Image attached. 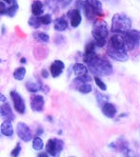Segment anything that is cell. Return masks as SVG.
I'll list each match as a JSON object with an SVG mask.
<instances>
[{"instance_id":"cell-10","label":"cell","mask_w":140,"mask_h":157,"mask_svg":"<svg viewBox=\"0 0 140 157\" xmlns=\"http://www.w3.org/2000/svg\"><path fill=\"white\" fill-rule=\"evenodd\" d=\"M15 131H16V134H17L18 138H19L21 141L28 143L33 140V136L32 131H31L30 127L26 123H24V122L17 123Z\"/></svg>"},{"instance_id":"cell-32","label":"cell","mask_w":140,"mask_h":157,"mask_svg":"<svg viewBox=\"0 0 140 157\" xmlns=\"http://www.w3.org/2000/svg\"><path fill=\"white\" fill-rule=\"evenodd\" d=\"M72 1L73 0H59V3L63 8H65V7H68Z\"/></svg>"},{"instance_id":"cell-12","label":"cell","mask_w":140,"mask_h":157,"mask_svg":"<svg viewBox=\"0 0 140 157\" xmlns=\"http://www.w3.org/2000/svg\"><path fill=\"white\" fill-rule=\"evenodd\" d=\"M96 45L95 40L89 41L86 46H85V51H84L83 53V61L85 64H89L90 62H91L95 57H97L98 55L95 52L96 49Z\"/></svg>"},{"instance_id":"cell-34","label":"cell","mask_w":140,"mask_h":157,"mask_svg":"<svg viewBox=\"0 0 140 157\" xmlns=\"http://www.w3.org/2000/svg\"><path fill=\"white\" fill-rule=\"evenodd\" d=\"M37 156L38 157H47V156H49V153L47 151H41L40 153L37 154Z\"/></svg>"},{"instance_id":"cell-20","label":"cell","mask_w":140,"mask_h":157,"mask_svg":"<svg viewBox=\"0 0 140 157\" xmlns=\"http://www.w3.org/2000/svg\"><path fill=\"white\" fill-rule=\"evenodd\" d=\"M68 28V19L66 16H59L53 21V29L57 33L65 32Z\"/></svg>"},{"instance_id":"cell-5","label":"cell","mask_w":140,"mask_h":157,"mask_svg":"<svg viewBox=\"0 0 140 157\" xmlns=\"http://www.w3.org/2000/svg\"><path fill=\"white\" fill-rule=\"evenodd\" d=\"M82 11L89 21L95 22L96 17H102L104 15L103 5L100 0H85V5Z\"/></svg>"},{"instance_id":"cell-14","label":"cell","mask_w":140,"mask_h":157,"mask_svg":"<svg viewBox=\"0 0 140 157\" xmlns=\"http://www.w3.org/2000/svg\"><path fill=\"white\" fill-rule=\"evenodd\" d=\"M30 105L33 112L34 113H42L45 108V98L40 95L34 94L31 96Z\"/></svg>"},{"instance_id":"cell-22","label":"cell","mask_w":140,"mask_h":157,"mask_svg":"<svg viewBox=\"0 0 140 157\" xmlns=\"http://www.w3.org/2000/svg\"><path fill=\"white\" fill-rule=\"evenodd\" d=\"M72 71L74 75L76 77H84V76H87L88 75V71L89 69L88 67L83 63H74L73 66H72Z\"/></svg>"},{"instance_id":"cell-9","label":"cell","mask_w":140,"mask_h":157,"mask_svg":"<svg viewBox=\"0 0 140 157\" xmlns=\"http://www.w3.org/2000/svg\"><path fill=\"white\" fill-rule=\"evenodd\" d=\"M64 141L59 139V138H52L47 141V144L45 146L46 151L49 153L51 156H59L60 153L64 150Z\"/></svg>"},{"instance_id":"cell-28","label":"cell","mask_w":140,"mask_h":157,"mask_svg":"<svg viewBox=\"0 0 140 157\" xmlns=\"http://www.w3.org/2000/svg\"><path fill=\"white\" fill-rule=\"evenodd\" d=\"M40 18V22L42 25L44 26H48V25H51L52 23V17L50 13H46V14H43L41 16H39Z\"/></svg>"},{"instance_id":"cell-4","label":"cell","mask_w":140,"mask_h":157,"mask_svg":"<svg viewBox=\"0 0 140 157\" xmlns=\"http://www.w3.org/2000/svg\"><path fill=\"white\" fill-rule=\"evenodd\" d=\"M132 27L133 21L126 13H117L111 17V32L113 33L124 34L132 29Z\"/></svg>"},{"instance_id":"cell-18","label":"cell","mask_w":140,"mask_h":157,"mask_svg":"<svg viewBox=\"0 0 140 157\" xmlns=\"http://www.w3.org/2000/svg\"><path fill=\"white\" fill-rule=\"evenodd\" d=\"M26 89L27 90L31 92V94H36L39 90H43L44 89V85L43 83L41 82L40 79L37 80H33V79H30L26 82Z\"/></svg>"},{"instance_id":"cell-15","label":"cell","mask_w":140,"mask_h":157,"mask_svg":"<svg viewBox=\"0 0 140 157\" xmlns=\"http://www.w3.org/2000/svg\"><path fill=\"white\" fill-rule=\"evenodd\" d=\"M109 147L116 151H119L120 153H123L124 155H127V156L130 155V150L129 147V144L127 143V141L124 138H119L115 142L111 143Z\"/></svg>"},{"instance_id":"cell-6","label":"cell","mask_w":140,"mask_h":157,"mask_svg":"<svg viewBox=\"0 0 140 157\" xmlns=\"http://www.w3.org/2000/svg\"><path fill=\"white\" fill-rule=\"evenodd\" d=\"M125 47L128 52H133L140 46V31L136 29H130L126 33L122 34Z\"/></svg>"},{"instance_id":"cell-23","label":"cell","mask_w":140,"mask_h":157,"mask_svg":"<svg viewBox=\"0 0 140 157\" xmlns=\"http://www.w3.org/2000/svg\"><path fill=\"white\" fill-rule=\"evenodd\" d=\"M44 11H45L44 4L42 3V1H40V0H34V1L32 3L31 12H32L33 15H34V16H41V15H43Z\"/></svg>"},{"instance_id":"cell-37","label":"cell","mask_w":140,"mask_h":157,"mask_svg":"<svg viewBox=\"0 0 140 157\" xmlns=\"http://www.w3.org/2000/svg\"><path fill=\"white\" fill-rule=\"evenodd\" d=\"M0 96H1V102H2V103H5L6 101H7L6 97H5V96H4L3 94H1V95H0Z\"/></svg>"},{"instance_id":"cell-25","label":"cell","mask_w":140,"mask_h":157,"mask_svg":"<svg viewBox=\"0 0 140 157\" xmlns=\"http://www.w3.org/2000/svg\"><path fill=\"white\" fill-rule=\"evenodd\" d=\"M27 73V71L24 67H19V68H16L13 73V76L15 80L17 81H22L25 78V75Z\"/></svg>"},{"instance_id":"cell-33","label":"cell","mask_w":140,"mask_h":157,"mask_svg":"<svg viewBox=\"0 0 140 157\" xmlns=\"http://www.w3.org/2000/svg\"><path fill=\"white\" fill-rule=\"evenodd\" d=\"M50 73L51 72H49V71L47 70V69H43L42 71H41V76H42V78H44V79H47L49 76H50Z\"/></svg>"},{"instance_id":"cell-19","label":"cell","mask_w":140,"mask_h":157,"mask_svg":"<svg viewBox=\"0 0 140 157\" xmlns=\"http://www.w3.org/2000/svg\"><path fill=\"white\" fill-rule=\"evenodd\" d=\"M0 114H1V117L4 120H9V121H14L15 119V115L14 114V112L12 109V107L10 106V104L5 102L2 104L1 108H0Z\"/></svg>"},{"instance_id":"cell-24","label":"cell","mask_w":140,"mask_h":157,"mask_svg":"<svg viewBox=\"0 0 140 157\" xmlns=\"http://www.w3.org/2000/svg\"><path fill=\"white\" fill-rule=\"evenodd\" d=\"M33 38L40 43H49L50 42V35L44 32H34Z\"/></svg>"},{"instance_id":"cell-29","label":"cell","mask_w":140,"mask_h":157,"mask_svg":"<svg viewBox=\"0 0 140 157\" xmlns=\"http://www.w3.org/2000/svg\"><path fill=\"white\" fill-rule=\"evenodd\" d=\"M93 80H95L96 86L99 88L100 90H102V91H106L107 90V85L105 84V82L100 78V76L95 75V78H93Z\"/></svg>"},{"instance_id":"cell-1","label":"cell","mask_w":140,"mask_h":157,"mask_svg":"<svg viewBox=\"0 0 140 157\" xmlns=\"http://www.w3.org/2000/svg\"><path fill=\"white\" fill-rule=\"evenodd\" d=\"M107 55L111 59L118 62H127L129 60V54L122 34L115 33L111 36L108 42Z\"/></svg>"},{"instance_id":"cell-35","label":"cell","mask_w":140,"mask_h":157,"mask_svg":"<svg viewBox=\"0 0 140 157\" xmlns=\"http://www.w3.org/2000/svg\"><path fill=\"white\" fill-rule=\"evenodd\" d=\"M44 133V130L42 128H37V131H36V135H38V136H40V135H42Z\"/></svg>"},{"instance_id":"cell-16","label":"cell","mask_w":140,"mask_h":157,"mask_svg":"<svg viewBox=\"0 0 140 157\" xmlns=\"http://www.w3.org/2000/svg\"><path fill=\"white\" fill-rule=\"evenodd\" d=\"M101 112L103 113V115L107 118H110V119H114L116 114H117V109L115 107V104H113L111 102H105L104 104H102L101 106Z\"/></svg>"},{"instance_id":"cell-27","label":"cell","mask_w":140,"mask_h":157,"mask_svg":"<svg viewBox=\"0 0 140 157\" xmlns=\"http://www.w3.org/2000/svg\"><path fill=\"white\" fill-rule=\"evenodd\" d=\"M28 24H29V26L32 27L33 29H34V30L38 29V28L42 25L41 22H40L39 16H34V15H32L29 18V20H28Z\"/></svg>"},{"instance_id":"cell-7","label":"cell","mask_w":140,"mask_h":157,"mask_svg":"<svg viewBox=\"0 0 140 157\" xmlns=\"http://www.w3.org/2000/svg\"><path fill=\"white\" fill-rule=\"evenodd\" d=\"M91 80V79L89 75L84 77H76L72 81V88L82 94H89L92 91Z\"/></svg>"},{"instance_id":"cell-13","label":"cell","mask_w":140,"mask_h":157,"mask_svg":"<svg viewBox=\"0 0 140 157\" xmlns=\"http://www.w3.org/2000/svg\"><path fill=\"white\" fill-rule=\"evenodd\" d=\"M67 18L70 21V24L72 26V28H78L82 22V14H81V11L78 10L76 8L71 9V10L68 11L67 13Z\"/></svg>"},{"instance_id":"cell-21","label":"cell","mask_w":140,"mask_h":157,"mask_svg":"<svg viewBox=\"0 0 140 157\" xmlns=\"http://www.w3.org/2000/svg\"><path fill=\"white\" fill-rule=\"evenodd\" d=\"M0 132H1L2 135H4L6 137H13L14 133V130L12 121L4 120V121L1 123V126H0Z\"/></svg>"},{"instance_id":"cell-30","label":"cell","mask_w":140,"mask_h":157,"mask_svg":"<svg viewBox=\"0 0 140 157\" xmlns=\"http://www.w3.org/2000/svg\"><path fill=\"white\" fill-rule=\"evenodd\" d=\"M96 100H97V103L101 106L102 104H104L107 101H109V96L101 94V92H96Z\"/></svg>"},{"instance_id":"cell-38","label":"cell","mask_w":140,"mask_h":157,"mask_svg":"<svg viewBox=\"0 0 140 157\" xmlns=\"http://www.w3.org/2000/svg\"><path fill=\"white\" fill-rule=\"evenodd\" d=\"M2 30H3V31H2V34H4V33H6V32H5V30H6V28H5V26H2Z\"/></svg>"},{"instance_id":"cell-2","label":"cell","mask_w":140,"mask_h":157,"mask_svg":"<svg viewBox=\"0 0 140 157\" xmlns=\"http://www.w3.org/2000/svg\"><path fill=\"white\" fill-rule=\"evenodd\" d=\"M87 67L92 75L97 76H109L113 75L114 72L111 63L108 59L102 58L100 56L95 57L91 62L87 64Z\"/></svg>"},{"instance_id":"cell-31","label":"cell","mask_w":140,"mask_h":157,"mask_svg":"<svg viewBox=\"0 0 140 157\" xmlns=\"http://www.w3.org/2000/svg\"><path fill=\"white\" fill-rule=\"evenodd\" d=\"M21 150H22V147H21V144L20 143H17L16 146L14 147L11 151V156L13 157H17L20 155V152H21Z\"/></svg>"},{"instance_id":"cell-3","label":"cell","mask_w":140,"mask_h":157,"mask_svg":"<svg viewBox=\"0 0 140 157\" xmlns=\"http://www.w3.org/2000/svg\"><path fill=\"white\" fill-rule=\"evenodd\" d=\"M108 24L104 20H95L91 28V36L95 42L97 48H103L107 44V38L109 37Z\"/></svg>"},{"instance_id":"cell-17","label":"cell","mask_w":140,"mask_h":157,"mask_svg":"<svg viewBox=\"0 0 140 157\" xmlns=\"http://www.w3.org/2000/svg\"><path fill=\"white\" fill-rule=\"evenodd\" d=\"M65 69V64L62 60L56 59L54 60L50 66V72H51V76L53 78H57L59 77Z\"/></svg>"},{"instance_id":"cell-11","label":"cell","mask_w":140,"mask_h":157,"mask_svg":"<svg viewBox=\"0 0 140 157\" xmlns=\"http://www.w3.org/2000/svg\"><path fill=\"white\" fill-rule=\"evenodd\" d=\"M10 95H11L15 112L19 114H25L26 104H25V100L22 97V95L19 94V92H17L16 90H12L10 92Z\"/></svg>"},{"instance_id":"cell-36","label":"cell","mask_w":140,"mask_h":157,"mask_svg":"<svg viewBox=\"0 0 140 157\" xmlns=\"http://www.w3.org/2000/svg\"><path fill=\"white\" fill-rule=\"evenodd\" d=\"M20 63H21V64H26V63H27V59H26L25 57H21V58H20Z\"/></svg>"},{"instance_id":"cell-8","label":"cell","mask_w":140,"mask_h":157,"mask_svg":"<svg viewBox=\"0 0 140 157\" xmlns=\"http://www.w3.org/2000/svg\"><path fill=\"white\" fill-rule=\"evenodd\" d=\"M18 10L19 5L17 3V0H1L0 2V14L2 16L14 17Z\"/></svg>"},{"instance_id":"cell-26","label":"cell","mask_w":140,"mask_h":157,"mask_svg":"<svg viewBox=\"0 0 140 157\" xmlns=\"http://www.w3.org/2000/svg\"><path fill=\"white\" fill-rule=\"evenodd\" d=\"M33 149L34 151H41L44 147V142L43 140L40 138V136L38 135H35L33 138Z\"/></svg>"}]
</instances>
